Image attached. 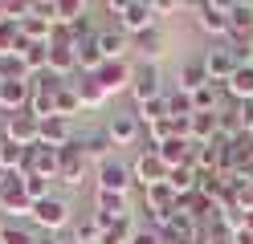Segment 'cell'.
<instances>
[{
    "mask_svg": "<svg viewBox=\"0 0 253 244\" xmlns=\"http://www.w3.org/2000/svg\"><path fill=\"white\" fill-rule=\"evenodd\" d=\"M29 224L37 228V232H66V228L74 224V208H70V200L66 195H45V200H37L33 204V211H29Z\"/></svg>",
    "mask_w": 253,
    "mask_h": 244,
    "instance_id": "obj_1",
    "label": "cell"
},
{
    "mask_svg": "<svg viewBox=\"0 0 253 244\" xmlns=\"http://www.w3.org/2000/svg\"><path fill=\"white\" fill-rule=\"evenodd\" d=\"M110 16H115V25L123 29V33H143V29H151V25H160L155 21V12H151V0H106L102 4Z\"/></svg>",
    "mask_w": 253,
    "mask_h": 244,
    "instance_id": "obj_2",
    "label": "cell"
},
{
    "mask_svg": "<svg viewBox=\"0 0 253 244\" xmlns=\"http://www.w3.org/2000/svg\"><path fill=\"white\" fill-rule=\"evenodd\" d=\"M29 211H33V200L25 195V175L8 171L4 183H0V216L4 220H29Z\"/></svg>",
    "mask_w": 253,
    "mask_h": 244,
    "instance_id": "obj_3",
    "label": "cell"
},
{
    "mask_svg": "<svg viewBox=\"0 0 253 244\" xmlns=\"http://www.w3.org/2000/svg\"><path fill=\"white\" fill-rule=\"evenodd\" d=\"M131 175H135V183L147 191V187H155V183H168L171 167H168L160 155H155L151 142H143V146H139V155H135V163H131Z\"/></svg>",
    "mask_w": 253,
    "mask_h": 244,
    "instance_id": "obj_4",
    "label": "cell"
},
{
    "mask_svg": "<svg viewBox=\"0 0 253 244\" xmlns=\"http://www.w3.org/2000/svg\"><path fill=\"white\" fill-rule=\"evenodd\" d=\"M164 73H160V65L155 61H135V73H131V98H135V106H143L151 102V98H164Z\"/></svg>",
    "mask_w": 253,
    "mask_h": 244,
    "instance_id": "obj_5",
    "label": "cell"
},
{
    "mask_svg": "<svg viewBox=\"0 0 253 244\" xmlns=\"http://www.w3.org/2000/svg\"><path fill=\"white\" fill-rule=\"evenodd\" d=\"M106 135H110V142H115V151H119V146H131V142L143 139V122H139L135 110H115L106 118Z\"/></svg>",
    "mask_w": 253,
    "mask_h": 244,
    "instance_id": "obj_6",
    "label": "cell"
},
{
    "mask_svg": "<svg viewBox=\"0 0 253 244\" xmlns=\"http://www.w3.org/2000/svg\"><path fill=\"white\" fill-rule=\"evenodd\" d=\"M192 12H196V25L209 33V37L229 41V33H233V25H229V4H212V0H200V4H192Z\"/></svg>",
    "mask_w": 253,
    "mask_h": 244,
    "instance_id": "obj_7",
    "label": "cell"
},
{
    "mask_svg": "<svg viewBox=\"0 0 253 244\" xmlns=\"http://www.w3.org/2000/svg\"><path fill=\"white\" fill-rule=\"evenodd\" d=\"M94 191H115V195H126L135 187V175H131V167L126 163H119V159H106V163H98V179H94Z\"/></svg>",
    "mask_w": 253,
    "mask_h": 244,
    "instance_id": "obj_8",
    "label": "cell"
},
{
    "mask_svg": "<svg viewBox=\"0 0 253 244\" xmlns=\"http://www.w3.org/2000/svg\"><path fill=\"white\" fill-rule=\"evenodd\" d=\"M74 139H78V126L70 118H57V114L41 118V126H37V142L41 146H53V151H66Z\"/></svg>",
    "mask_w": 253,
    "mask_h": 244,
    "instance_id": "obj_9",
    "label": "cell"
},
{
    "mask_svg": "<svg viewBox=\"0 0 253 244\" xmlns=\"http://www.w3.org/2000/svg\"><path fill=\"white\" fill-rule=\"evenodd\" d=\"M29 102H33V81L29 77H4L0 81V110L4 114H21V110H29Z\"/></svg>",
    "mask_w": 253,
    "mask_h": 244,
    "instance_id": "obj_10",
    "label": "cell"
},
{
    "mask_svg": "<svg viewBox=\"0 0 253 244\" xmlns=\"http://www.w3.org/2000/svg\"><path fill=\"white\" fill-rule=\"evenodd\" d=\"M131 73H135V61L126 57V61H102L98 65V86L115 98V94H123V90H131Z\"/></svg>",
    "mask_w": 253,
    "mask_h": 244,
    "instance_id": "obj_11",
    "label": "cell"
},
{
    "mask_svg": "<svg viewBox=\"0 0 253 244\" xmlns=\"http://www.w3.org/2000/svg\"><path fill=\"white\" fill-rule=\"evenodd\" d=\"M74 146L82 151L86 163H106V159H115V142H110L106 126H102V130H82V135L74 139Z\"/></svg>",
    "mask_w": 253,
    "mask_h": 244,
    "instance_id": "obj_12",
    "label": "cell"
},
{
    "mask_svg": "<svg viewBox=\"0 0 253 244\" xmlns=\"http://www.w3.org/2000/svg\"><path fill=\"white\" fill-rule=\"evenodd\" d=\"M204 65H209V81H216V86H225V81L241 70L237 65V57H233V49L220 41V45H212V49H204Z\"/></svg>",
    "mask_w": 253,
    "mask_h": 244,
    "instance_id": "obj_13",
    "label": "cell"
},
{
    "mask_svg": "<svg viewBox=\"0 0 253 244\" xmlns=\"http://www.w3.org/2000/svg\"><path fill=\"white\" fill-rule=\"evenodd\" d=\"M200 86H209V65H204V53H192L176 65V90L196 94Z\"/></svg>",
    "mask_w": 253,
    "mask_h": 244,
    "instance_id": "obj_14",
    "label": "cell"
},
{
    "mask_svg": "<svg viewBox=\"0 0 253 244\" xmlns=\"http://www.w3.org/2000/svg\"><path fill=\"white\" fill-rule=\"evenodd\" d=\"M37 126H41V118H33V110L8 114L4 118V139L17 142V146H37Z\"/></svg>",
    "mask_w": 253,
    "mask_h": 244,
    "instance_id": "obj_15",
    "label": "cell"
},
{
    "mask_svg": "<svg viewBox=\"0 0 253 244\" xmlns=\"http://www.w3.org/2000/svg\"><path fill=\"white\" fill-rule=\"evenodd\" d=\"M57 159H61V151H53V146H29L25 151V167H21V175H45V179H57Z\"/></svg>",
    "mask_w": 253,
    "mask_h": 244,
    "instance_id": "obj_16",
    "label": "cell"
},
{
    "mask_svg": "<svg viewBox=\"0 0 253 244\" xmlns=\"http://www.w3.org/2000/svg\"><path fill=\"white\" fill-rule=\"evenodd\" d=\"M94 41H98V53L106 57V61H126V57H131V33H123L119 25L115 29H98V37H94Z\"/></svg>",
    "mask_w": 253,
    "mask_h": 244,
    "instance_id": "obj_17",
    "label": "cell"
},
{
    "mask_svg": "<svg viewBox=\"0 0 253 244\" xmlns=\"http://www.w3.org/2000/svg\"><path fill=\"white\" fill-rule=\"evenodd\" d=\"M131 45L139 49V61H155V65H160L164 49H168V33H164V25H151V29H143V33H135Z\"/></svg>",
    "mask_w": 253,
    "mask_h": 244,
    "instance_id": "obj_18",
    "label": "cell"
},
{
    "mask_svg": "<svg viewBox=\"0 0 253 244\" xmlns=\"http://www.w3.org/2000/svg\"><path fill=\"white\" fill-rule=\"evenodd\" d=\"M57 179L66 187H82V179H86V159H82V151L70 142L66 151H61V159H57Z\"/></svg>",
    "mask_w": 253,
    "mask_h": 244,
    "instance_id": "obj_19",
    "label": "cell"
},
{
    "mask_svg": "<svg viewBox=\"0 0 253 244\" xmlns=\"http://www.w3.org/2000/svg\"><path fill=\"white\" fill-rule=\"evenodd\" d=\"M74 90H78V98H82L86 110H102V106L110 102V94L98 86V77H94V73H78V77H74Z\"/></svg>",
    "mask_w": 253,
    "mask_h": 244,
    "instance_id": "obj_20",
    "label": "cell"
},
{
    "mask_svg": "<svg viewBox=\"0 0 253 244\" xmlns=\"http://www.w3.org/2000/svg\"><path fill=\"white\" fill-rule=\"evenodd\" d=\"M176 204H180V195L171 191V183H155V187L143 191V208H151V211H164V216H171V211H176Z\"/></svg>",
    "mask_w": 253,
    "mask_h": 244,
    "instance_id": "obj_21",
    "label": "cell"
},
{
    "mask_svg": "<svg viewBox=\"0 0 253 244\" xmlns=\"http://www.w3.org/2000/svg\"><path fill=\"white\" fill-rule=\"evenodd\" d=\"M229 25H233L237 37H253V0H233L229 4Z\"/></svg>",
    "mask_w": 253,
    "mask_h": 244,
    "instance_id": "obj_22",
    "label": "cell"
},
{
    "mask_svg": "<svg viewBox=\"0 0 253 244\" xmlns=\"http://www.w3.org/2000/svg\"><path fill=\"white\" fill-rule=\"evenodd\" d=\"M225 90L233 102H253V65H241L229 81H225Z\"/></svg>",
    "mask_w": 253,
    "mask_h": 244,
    "instance_id": "obj_23",
    "label": "cell"
},
{
    "mask_svg": "<svg viewBox=\"0 0 253 244\" xmlns=\"http://www.w3.org/2000/svg\"><path fill=\"white\" fill-rule=\"evenodd\" d=\"M82 110H86V106H82V98H78L74 81H70L66 90H57V102H53V114H57V118H70V122H74Z\"/></svg>",
    "mask_w": 253,
    "mask_h": 244,
    "instance_id": "obj_24",
    "label": "cell"
},
{
    "mask_svg": "<svg viewBox=\"0 0 253 244\" xmlns=\"http://www.w3.org/2000/svg\"><path fill=\"white\" fill-rule=\"evenodd\" d=\"M74 53H78V73H98V65L106 61L98 53V41H78Z\"/></svg>",
    "mask_w": 253,
    "mask_h": 244,
    "instance_id": "obj_25",
    "label": "cell"
},
{
    "mask_svg": "<svg viewBox=\"0 0 253 244\" xmlns=\"http://www.w3.org/2000/svg\"><path fill=\"white\" fill-rule=\"evenodd\" d=\"M37 228L33 224H17V220H0V244H33Z\"/></svg>",
    "mask_w": 253,
    "mask_h": 244,
    "instance_id": "obj_26",
    "label": "cell"
},
{
    "mask_svg": "<svg viewBox=\"0 0 253 244\" xmlns=\"http://www.w3.org/2000/svg\"><path fill=\"white\" fill-rule=\"evenodd\" d=\"M168 114H171V122H188V118L196 114L192 94H184V90H168Z\"/></svg>",
    "mask_w": 253,
    "mask_h": 244,
    "instance_id": "obj_27",
    "label": "cell"
},
{
    "mask_svg": "<svg viewBox=\"0 0 253 244\" xmlns=\"http://www.w3.org/2000/svg\"><path fill=\"white\" fill-rule=\"evenodd\" d=\"M135 114H139V122H143V126L171 118V114H168V94L164 98H151V102H143V106H135Z\"/></svg>",
    "mask_w": 253,
    "mask_h": 244,
    "instance_id": "obj_28",
    "label": "cell"
},
{
    "mask_svg": "<svg viewBox=\"0 0 253 244\" xmlns=\"http://www.w3.org/2000/svg\"><path fill=\"white\" fill-rule=\"evenodd\" d=\"M168 183H171L176 195H192L196 191V167H176V171L168 175Z\"/></svg>",
    "mask_w": 253,
    "mask_h": 244,
    "instance_id": "obj_29",
    "label": "cell"
},
{
    "mask_svg": "<svg viewBox=\"0 0 253 244\" xmlns=\"http://www.w3.org/2000/svg\"><path fill=\"white\" fill-rule=\"evenodd\" d=\"M70 236H74L78 244H102V228L94 224V216H90V220H78Z\"/></svg>",
    "mask_w": 253,
    "mask_h": 244,
    "instance_id": "obj_30",
    "label": "cell"
},
{
    "mask_svg": "<svg viewBox=\"0 0 253 244\" xmlns=\"http://www.w3.org/2000/svg\"><path fill=\"white\" fill-rule=\"evenodd\" d=\"M49 183H53V179H45V175H25V195L37 204V200H45V195H53Z\"/></svg>",
    "mask_w": 253,
    "mask_h": 244,
    "instance_id": "obj_31",
    "label": "cell"
},
{
    "mask_svg": "<svg viewBox=\"0 0 253 244\" xmlns=\"http://www.w3.org/2000/svg\"><path fill=\"white\" fill-rule=\"evenodd\" d=\"M4 77H29L21 53H4V57H0V81H4Z\"/></svg>",
    "mask_w": 253,
    "mask_h": 244,
    "instance_id": "obj_32",
    "label": "cell"
},
{
    "mask_svg": "<svg viewBox=\"0 0 253 244\" xmlns=\"http://www.w3.org/2000/svg\"><path fill=\"white\" fill-rule=\"evenodd\" d=\"M131 244H164V236L155 232V228H147V224H135V236H131Z\"/></svg>",
    "mask_w": 253,
    "mask_h": 244,
    "instance_id": "obj_33",
    "label": "cell"
},
{
    "mask_svg": "<svg viewBox=\"0 0 253 244\" xmlns=\"http://www.w3.org/2000/svg\"><path fill=\"white\" fill-rule=\"evenodd\" d=\"M233 114H237V122H241V130L249 135L253 130V102H233Z\"/></svg>",
    "mask_w": 253,
    "mask_h": 244,
    "instance_id": "obj_34",
    "label": "cell"
},
{
    "mask_svg": "<svg viewBox=\"0 0 253 244\" xmlns=\"http://www.w3.org/2000/svg\"><path fill=\"white\" fill-rule=\"evenodd\" d=\"M151 12H155V21H164L171 12H184V4L180 0H151Z\"/></svg>",
    "mask_w": 253,
    "mask_h": 244,
    "instance_id": "obj_35",
    "label": "cell"
},
{
    "mask_svg": "<svg viewBox=\"0 0 253 244\" xmlns=\"http://www.w3.org/2000/svg\"><path fill=\"white\" fill-rule=\"evenodd\" d=\"M4 142H8V139H4V122H0V146H4Z\"/></svg>",
    "mask_w": 253,
    "mask_h": 244,
    "instance_id": "obj_36",
    "label": "cell"
},
{
    "mask_svg": "<svg viewBox=\"0 0 253 244\" xmlns=\"http://www.w3.org/2000/svg\"><path fill=\"white\" fill-rule=\"evenodd\" d=\"M61 244H78V240H74V236H61Z\"/></svg>",
    "mask_w": 253,
    "mask_h": 244,
    "instance_id": "obj_37",
    "label": "cell"
},
{
    "mask_svg": "<svg viewBox=\"0 0 253 244\" xmlns=\"http://www.w3.org/2000/svg\"><path fill=\"white\" fill-rule=\"evenodd\" d=\"M4 175H8V171H4V167H0V183H4Z\"/></svg>",
    "mask_w": 253,
    "mask_h": 244,
    "instance_id": "obj_38",
    "label": "cell"
},
{
    "mask_svg": "<svg viewBox=\"0 0 253 244\" xmlns=\"http://www.w3.org/2000/svg\"><path fill=\"white\" fill-rule=\"evenodd\" d=\"M249 142H253V130H249Z\"/></svg>",
    "mask_w": 253,
    "mask_h": 244,
    "instance_id": "obj_39",
    "label": "cell"
}]
</instances>
